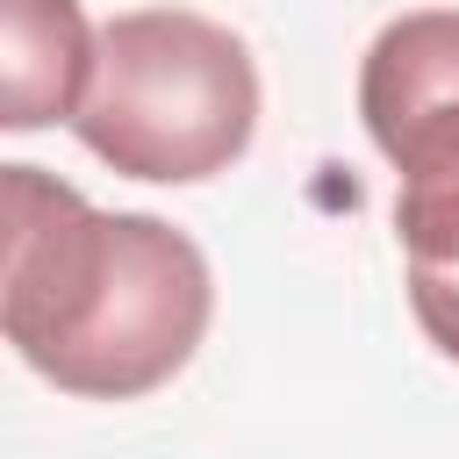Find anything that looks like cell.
Here are the masks:
<instances>
[{
	"instance_id": "1",
	"label": "cell",
	"mask_w": 459,
	"mask_h": 459,
	"mask_svg": "<svg viewBox=\"0 0 459 459\" xmlns=\"http://www.w3.org/2000/svg\"><path fill=\"white\" fill-rule=\"evenodd\" d=\"M0 323L29 373L79 402H136L201 351L215 280L186 230L136 208L108 215L43 165H0Z\"/></svg>"
},
{
	"instance_id": "2",
	"label": "cell",
	"mask_w": 459,
	"mask_h": 459,
	"mask_svg": "<svg viewBox=\"0 0 459 459\" xmlns=\"http://www.w3.org/2000/svg\"><path fill=\"white\" fill-rule=\"evenodd\" d=\"M72 136L158 186H194L230 172L258 136V65L237 29L194 7H136L100 29L93 86Z\"/></svg>"
},
{
	"instance_id": "3",
	"label": "cell",
	"mask_w": 459,
	"mask_h": 459,
	"mask_svg": "<svg viewBox=\"0 0 459 459\" xmlns=\"http://www.w3.org/2000/svg\"><path fill=\"white\" fill-rule=\"evenodd\" d=\"M359 115L402 186L459 172V7L394 14L366 43Z\"/></svg>"
},
{
	"instance_id": "4",
	"label": "cell",
	"mask_w": 459,
	"mask_h": 459,
	"mask_svg": "<svg viewBox=\"0 0 459 459\" xmlns=\"http://www.w3.org/2000/svg\"><path fill=\"white\" fill-rule=\"evenodd\" d=\"M0 14H7V100H0V122L7 129L72 122L86 86H93V57H100V36L86 29L79 0H0Z\"/></svg>"
},
{
	"instance_id": "5",
	"label": "cell",
	"mask_w": 459,
	"mask_h": 459,
	"mask_svg": "<svg viewBox=\"0 0 459 459\" xmlns=\"http://www.w3.org/2000/svg\"><path fill=\"white\" fill-rule=\"evenodd\" d=\"M409 308H416V330L459 366V273H416L409 265Z\"/></svg>"
}]
</instances>
